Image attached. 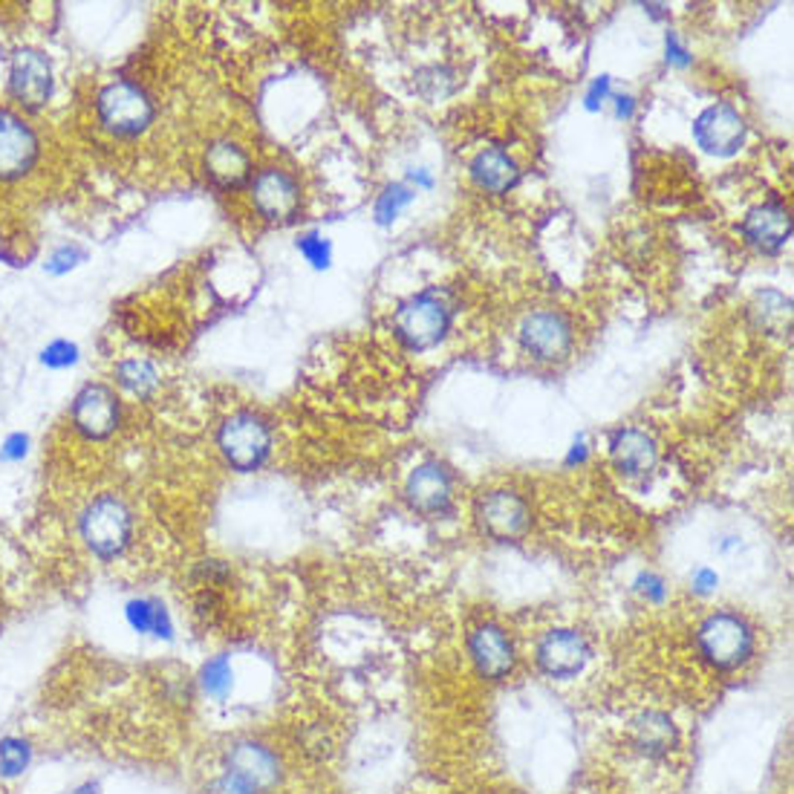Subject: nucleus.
<instances>
[{
  "label": "nucleus",
  "mask_w": 794,
  "mask_h": 794,
  "mask_svg": "<svg viewBox=\"0 0 794 794\" xmlns=\"http://www.w3.org/2000/svg\"><path fill=\"white\" fill-rule=\"evenodd\" d=\"M9 90L24 108L38 110L52 93V66L38 50H17L9 70Z\"/></svg>",
  "instance_id": "nucleus-16"
},
{
  "label": "nucleus",
  "mask_w": 794,
  "mask_h": 794,
  "mask_svg": "<svg viewBox=\"0 0 794 794\" xmlns=\"http://www.w3.org/2000/svg\"><path fill=\"white\" fill-rule=\"evenodd\" d=\"M82 257L84 255L75 246H61L59 252H52L50 260H47V272H52V274L70 272L73 266L82 264Z\"/></svg>",
  "instance_id": "nucleus-30"
},
{
  "label": "nucleus",
  "mask_w": 794,
  "mask_h": 794,
  "mask_svg": "<svg viewBox=\"0 0 794 794\" xmlns=\"http://www.w3.org/2000/svg\"><path fill=\"white\" fill-rule=\"evenodd\" d=\"M575 460H578V463H584V460H587V448H584V442H575V451L570 454V465L575 463Z\"/></svg>",
  "instance_id": "nucleus-37"
},
{
  "label": "nucleus",
  "mask_w": 794,
  "mask_h": 794,
  "mask_svg": "<svg viewBox=\"0 0 794 794\" xmlns=\"http://www.w3.org/2000/svg\"><path fill=\"white\" fill-rule=\"evenodd\" d=\"M745 136H748V124L740 117V110H734L731 105H711L694 122L696 145L711 157L725 159L740 154Z\"/></svg>",
  "instance_id": "nucleus-13"
},
{
  "label": "nucleus",
  "mask_w": 794,
  "mask_h": 794,
  "mask_svg": "<svg viewBox=\"0 0 794 794\" xmlns=\"http://www.w3.org/2000/svg\"><path fill=\"white\" fill-rule=\"evenodd\" d=\"M668 61H671V64H676V66L691 64V56H687V50L682 47V44H679V38L673 33L668 35Z\"/></svg>",
  "instance_id": "nucleus-34"
},
{
  "label": "nucleus",
  "mask_w": 794,
  "mask_h": 794,
  "mask_svg": "<svg viewBox=\"0 0 794 794\" xmlns=\"http://www.w3.org/2000/svg\"><path fill=\"white\" fill-rule=\"evenodd\" d=\"M203 794H257L255 789H248L243 780L232 778V774H217L215 780H208V786Z\"/></svg>",
  "instance_id": "nucleus-31"
},
{
  "label": "nucleus",
  "mask_w": 794,
  "mask_h": 794,
  "mask_svg": "<svg viewBox=\"0 0 794 794\" xmlns=\"http://www.w3.org/2000/svg\"><path fill=\"white\" fill-rule=\"evenodd\" d=\"M75 358H78V347L64 339L52 341L50 347H44L41 353V362L47 367H70L75 365Z\"/></svg>",
  "instance_id": "nucleus-29"
},
{
  "label": "nucleus",
  "mask_w": 794,
  "mask_h": 794,
  "mask_svg": "<svg viewBox=\"0 0 794 794\" xmlns=\"http://www.w3.org/2000/svg\"><path fill=\"white\" fill-rule=\"evenodd\" d=\"M633 589L650 604H662L668 598V587H664V581L656 572H638L636 581H633Z\"/></svg>",
  "instance_id": "nucleus-28"
},
{
  "label": "nucleus",
  "mask_w": 794,
  "mask_h": 794,
  "mask_svg": "<svg viewBox=\"0 0 794 794\" xmlns=\"http://www.w3.org/2000/svg\"><path fill=\"white\" fill-rule=\"evenodd\" d=\"M70 794H99V783H82V786H75Z\"/></svg>",
  "instance_id": "nucleus-39"
},
{
  "label": "nucleus",
  "mask_w": 794,
  "mask_h": 794,
  "mask_svg": "<svg viewBox=\"0 0 794 794\" xmlns=\"http://www.w3.org/2000/svg\"><path fill=\"white\" fill-rule=\"evenodd\" d=\"M117 381L133 396H150L159 388V372L139 358H127L117 367Z\"/></svg>",
  "instance_id": "nucleus-25"
},
{
  "label": "nucleus",
  "mask_w": 794,
  "mask_h": 794,
  "mask_svg": "<svg viewBox=\"0 0 794 794\" xmlns=\"http://www.w3.org/2000/svg\"><path fill=\"white\" fill-rule=\"evenodd\" d=\"M740 232H743L748 246L766 252V255H774L792 241V215L780 199H766V203L748 208Z\"/></svg>",
  "instance_id": "nucleus-14"
},
{
  "label": "nucleus",
  "mask_w": 794,
  "mask_h": 794,
  "mask_svg": "<svg viewBox=\"0 0 794 794\" xmlns=\"http://www.w3.org/2000/svg\"><path fill=\"white\" fill-rule=\"evenodd\" d=\"M734 547H740V538H736V535H729V538H722V543H717L720 552H731Z\"/></svg>",
  "instance_id": "nucleus-38"
},
{
  "label": "nucleus",
  "mask_w": 794,
  "mask_h": 794,
  "mask_svg": "<svg viewBox=\"0 0 794 794\" xmlns=\"http://www.w3.org/2000/svg\"><path fill=\"white\" fill-rule=\"evenodd\" d=\"M26 448H29V437L26 433H9L3 448H0V460L3 463H21L26 456Z\"/></svg>",
  "instance_id": "nucleus-32"
},
{
  "label": "nucleus",
  "mask_w": 794,
  "mask_h": 794,
  "mask_svg": "<svg viewBox=\"0 0 794 794\" xmlns=\"http://www.w3.org/2000/svg\"><path fill=\"white\" fill-rule=\"evenodd\" d=\"M298 252L315 266V269H327V266H330L332 248H330V243H327V237H321V234H315V232L304 234V237L298 241Z\"/></svg>",
  "instance_id": "nucleus-27"
},
{
  "label": "nucleus",
  "mask_w": 794,
  "mask_h": 794,
  "mask_svg": "<svg viewBox=\"0 0 794 794\" xmlns=\"http://www.w3.org/2000/svg\"><path fill=\"white\" fill-rule=\"evenodd\" d=\"M607 96H610V78H607V75H601V78H596V84H593V90H589L587 105H589V108H598V105H601Z\"/></svg>",
  "instance_id": "nucleus-35"
},
{
  "label": "nucleus",
  "mask_w": 794,
  "mask_h": 794,
  "mask_svg": "<svg viewBox=\"0 0 794 794\" xmlns=\"http://www.w3.org/2000/svg\"><path fill=\"white\" fill-rule=\"evenodd\" d=\"M615 101H619V117H624V119L633 117V108H636V105H633V99H630V96H619Z\"/></svg>",
  "instance_id": "nucleus-36"
},
{
  "label": "nucleus",
  "mask_w": 794,
  "mask_h": 794,
  "mask_svg": "<svg viewBox=\"0 0 794 794\" xmlns=\"http://www.w3.org/2000/svg\"><path fill=\"white\" fill-rule=\"evenodd\" d=\"M532 505L512 489L482 491L474 500V526L494 543H517L532 532Z\"/></svg>",
  "instance_id": "nucleus-5"
},
{
  "label": "nucleus",
  "mask_w": 794,
  "mask_h": 794,
  "mask_svg": "<svg viewBox=\"0 0 794 794\" xmlns=\"http://www.w3.org/2000/svg\"><path fill=\"white\" fill-rule=\"evenodd\" d=\"M199 687L208 699L225 703L234 691V664L229 656H215L199 671Z\"/></svg>",
  "instance_id": "nucleus-23"
},
{
  "label": "nucleus",
  "mask_w": 794,
  "mask_h": 794,
  "mask_svg": "<svg viewBox=\"0 0 794 794\" xmlns=\"http://www.w3.org/2000/svg\"><path fill=\"white\" fill-rule=\"evenodd\" d=\"M217 448H220L225 465H232L234 472L252 474L272 454V428L266 425L264 416L241 411L220 425Z\"/></svg>",
  "instance_id": "nucleus-4"
},
{
  "label": "nucleus",
  "mask_w": 794,
  "mask_h": 794,
  "mask_svg": "<svg viewBox=\"0 0 794 794\" xmlns=\"http://www.w3.org/2000/svg\"><path fill=\"white\" fill-rule=\"evenodd\" d=\"M38 159V139L15 113L0 110V180L24 176Z\"/></svg>",
  "instance_id": "nucleus-18"
},
{
  "label": "nucleus",
  "mask_w": 794,
  "mask_h": 794,
  "mask_svg": "<svg viewBox=\"0 0 794 794\" xmlns=\"http://www.w3.org/2000/svg\"><path fill=\"white\" fill-rule=\"evenodd\" d=\"M451 330V304L442 292L425 290L405 304H399L393 315V332L396 339L414 353L437 347Z\"/></svg>",
  "instance_id": "nucleus-3"
},
{
  "label": "nucleus",
  "mask_w": 794,
  "mask_h": 794,
  "mask_svg": "<svg viewBox=\"0 0 794 794\" xmlns=\"http://www.w3.org/2000/svg\"><path fill=\"white\" fill-rule=\"evenodd\" d=\"M206 176L220 188L232 191L252 183L255 171H252V159L237 142L217 139L206 150Z\"/></svg>",
  "instance_id": "nucleus-20"
},
{
  "label": "nucleus",
  "mask_w": 794,
  "mask_h": 794,
  "mask_svg": "<svg viewBox=\"0 0 794 794\" xmlns=\"http://www.w3.org/2000/svg\"><path fill=\"white\" fill-rule=\"evenodd\" d=\"M468 656H472L477 676L486 682H503L517 668V647H514L512 636L494 621L477 624L468 633Z\"/></svg>",
  "instance_id": "nucleus-11"
},
{
  "label": "nucleus",
  "mask_w": 794,
  "mask_h": 794,
  "mask_svg": "<svg viewBox=\"0 0 794 794\" xmlns=\"http://www.w3.org/2000/svg\"><path fill=\"white\" fill-rule=\"evenodd\" d=\"M78 535L84 547L101 561H113L133 540V512L119 494H99L84 505L78 517Z\"/></svg>",
  "instance_id": "nucleus-2"
},
{
  "label": "nucleus",
  "mask_w": 794,
  "mask_h": 794,
  "mask_svg": "<svg viewBox=\"0 0 794 794\" xmlns=\"http://www.w3.org/2000/svg\"><path fill=\"white\" fill-rule=\"evenodd\" d=\"M33 766V743L26 736L9 734L0 740V778L17 780Z\"/></svg>",
  "instance_id": "nucleus-24"
},
{
  "label": "nucleus",
  "mask_w": 794,
  "mask_h": 794,
  "mask_svg": "<svg viewBox=\"0 0 794 794\" xmlns=\"http://www.w3.org/2000/svg\"><path fill=\"white\" fill-rule=\"evenodd\" d=\"M99 119L113 136H139L154 122V101L139 84L110 82L99 93Z\"/></svg>",
  "instance_id": "nucleus-6"
},
{
  "label": "nucleus",
  "mask_w": 794,
  "mask_h": 794,
  "mask_svg": "<svg viewBox=\"0 0 794 794\" xmlns=\"http://www.w3.org/2000/svg\"><path fill=\"white\" fill-rule=\"evenodd\" d=\"M414 197H416V191L407 188L405 183L388 185V188L379 194V199H376V220H379L381 225H390L399 215H402V208H405Z\"/></svg>",
  "instance_id": "nucleus-26"
},
{
  "label": "nucleus",
  "mask_w": 794,
  "mask_h": 794,
  "mask_svg": "<svg viewBox=\"0 0 794 794\" xmlns=\"http://www.w3.org/2000/svg\"><path fill=\"white\" fill-rule=\"evenodd\" d=\"M73 425L84 439H108L119 425V402L117 393L105 384H87L75 396Z\"/></svg>",
  "instance_id": "nucleus-15"
},
{
  "label": "nucleus",
  "mask_w": 794,
  "mask_h": 794,
  "mask_svg": "<svg viewBox=\"0 0 794 794\" xmlns=\"http://www.w3.org/2000/svg\"><path fill=\"white\" fill-rule=\"evenodd\" d=\"M696 650L703 656V662L717 673H734L754 659L757 636L748 619H743L740 612L717 610L699 621Z\"/></svg>",
  "instance_id": "nucleus-1"
},
{
  "label": "nucleus",
  "mask_w": 794,
  "mask_h": 794,
  "mask_svg": "<svg viewBox=\"0 0 794 794\" xmlns=\"http://www.w3.org/2000/svg\"><path fill=\"white\" fill-rule=\"evenodd\" d=\"M405 503L423 517H442L454 505V474L437 460H425L407 474Z\"/></svg>",
  "instance_id": "nucleus-10"
},
{
  "label": "nucleus",
  "mask_w": 794,
  "mask_h": 794,
  "mask_svg": "<svg viewBox=\"0 0 794 794\" xmlns=\"http://www.w3.org/2000/svg\"><path fill=\"white\" fill-rule=\"evenodd\" d=\"M252 206L269 223H292L301 211L298 180L281 168H266L248 183Z\"/></svg>",
  "instance_id": "nucleus-12"
},
{
  "label": "nucleus",
  "mask_w": 794,
  "mask_h": 794,
  "mask_svg": "<svg viewBox=\"0 0 794 794\" xmlns=\"http://www.w3.org/2000/svg\"><path fill=\"white\" fill-rule=\"evenodd\" d=\"M223 771L232 778L243 780L248 789L257 794H269L281 786L283 780V762L274 748H269L260 740L243 736L234 740L223 754Z\"/></svg>",
  "instance_id": "nucleus-7"
},
{
  "label": "nucleus",
  "mask_w": 794,
  "mask_h": 794,
  "mask_svg": "<svg viewBox=\"0 0 794 794\" xmlns=\"http://www.w3.org/2000/svg\"><path fill=\"white\" fill-rule=\"evenodd\" d=\"M630 743L647 760H664L682 743L679 725L671 713L664 711H642L630 725Z\"/></svg>",
  "instance_id": "nucleus-19"
},
{
  "label": "nucleus",
  "mask_w": 794,
  "mask_h": 794,
  "mask_svg": "<svg viewBox=\"0 0 794 794\" xmlns=\"http://www.w3.org/2000/svg\"><path fill=\"white\" fill-rule=\"evenodd\" d=\"M720 587V575L708 566H699V570L691 575V589H694L696 596H711L713 589Z\"/></svg>",
  "instance_id": "nucleus-33"
},
{
  "label": "nucleus",
  "mask_w": 794,
  "mask_h": 794,
  "mask_svg": "<svg viewBox=\"0 0 794 794\" xmlns=\"http://www.w3.org/2000/svg\"><path fill=\"white\" fill-rule=\"evenodd\" d=\"M124 619H127L133 633H139V636L166 638V642L174 638L171 612H168V607L159 598H131L124 604Z\"/></svg>",
  "instance_id": "nucleus-22"
},
{
  "label": "nucleus",
  "mask_w": 794,
  "mask_h": 794,
  "mask_svg": "<svg viewBox=\"0 0 794 794\" xmlns=\"http://www.w3.org/2000/svg\"><path fill=\"white\" fill-rule=\"evenodd\" d=\"M593 659V647L587 636L575 627H552L538 638L535 645V664L538 671L549 679L566 682L578 673L587 671Z\"/></svg>",
  "instance_id": "nucleus-8"
},
{
  "label": "nucleus",
  "mask_w": 794,
  "mask_h": 794,
  "mask_svg": "<svg viewBox=\"0 0 794 794\" xmlns=\"http://www.w3.org/2000/svg\"><path fill=\"white\" fill-rule=\"evenodd\" d=\"M517 335H521V347L535 362H543V365L563 362L572 353V341H575L570 318L558 313V309L529 313L521 321V332Z\"/></svg>",
  "instance_id": "nucleus-9"
},
{
  "label": "nucleus",
  "mask_w": 794,
  "mask_h": 794,
  "mask_svg": "<svg viewBox=\"0 0 794 794\" xmlns=\"http://www.w3.org/2000/svg\"><path fill=\"white\" fill-rule=\"evenodd\" d=\"M610 460L627 480H642L659 465V445L647 430L621 428L610 439Z\"/></svg>",
  "instance_id": "nucleus-17"
},
{
  "label": "nucleus",
  "mask_w": 794,
  "mask_h": 794,
  "mask_svg": "<svg viewBox=\"0 0 794 794\" xmlns=\"http://www.w3.org/2000/svg\"><path fill=\"white\" fill-rule=\"evenodd\" d=\"M474 185L489 194H509L514 185L521 183V166L503 148H482L468 166Z\"/></svg>",
  "instance_id": "nucleus-21"
}]
</instances>
